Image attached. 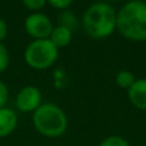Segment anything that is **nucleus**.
I'll use <instances>...</instances> for the list:
<instances>
[{
	"label": "nucleus",
	"mask_w": 146,
	"mask_h": 146,
	"mask_svg": "<svg viewBox=\"0 0 146 146\" xmlns=\"http://www.w3.org/2000/svg\"><path fill=\"white\" fill-rule=\"evenodd\" d=\"M59 49L49 38L33 40L25 50V62L31 68L42 71L48 69L58 60Z\"/></svg>",
	"instance_id": "20e7f679"
},
{
	"label": "nucleus",
	"mask_w": 146,
	"mask_h": 146,
	"mask_svg": "<svg viewBox=\"0 0 146 146\" xmlns=\"http://www.w3.org/2000/svg\"><path fill=\"white\" fill-rule=\"evenodd\" d=\"M73 1H74V0H48V3L51 7L55 8V9H60V10H64V9H67V8H69Z\"/></svg>",
	"instance_id": "4468645a"
},
{
	"label": "nucleus",
	"mask_w": 146,
	"mask_h": 146,
	"mask_svg": "<svg viewBox=\"0 0 146 146\" xmlns=\"http://www.w3.org/2000/svg\"><path fill=\"white\" fill-rule=\"evenodd\" d=\"M18 124V117L14 110L9 108L0 109V139L9 136L13 133Z\"/></svg>",
	"instance_id": "6e6552de"
},
{
	"label": "nucleus",
	"mask_w": 146,
	"mask_h": 146,
	"mask_svg": "<svg viewBox=\"0 0 146 146\" xmlns=\"http://www.w3.org/2000/svg\"><path fill=\"white\" fill-rule=\"evenodd\" d=\"M131 104L139 110H146V78H139L127 90Z\"/></svg>",
	"instance_id": "0eeeda50"
},
{
	"label": "nucleus",
	"mask_w": 146,
	"mask_h": 146,
	"mask_svg": "<svg viewBox=\"0 0 146 146\" xmlns=\"http://www.w3.org/2000/svg\"><path fill=\"white\" fill-rule=\"evenodd\" d=\"M42 95L36 86H25L15 98V106L22 113H33L41 105Z\"/></svg>",
	"instance_id": "423d86ee"
},
{
	"label": "nucleus",
	"mask_w": 146,
	"mask_h": 146,
	"mask_svg": "<svg viewBox=\"0 0 146 146\" xmlns=\"http://www.w3.org/2000/svg\"><path fill=\"white\" fill-rule=\"evenodd\" d=\"M117 30L129 41H146V3L142 0L126 3L117 12Z\"/></svg>",
	"instance_id": "f03ea898"
},
{
	"label": "nucleus",
	"mask_w": 146,
	"mask_h": 146,
	"mask_svg": "<svg viewBox=\"0 0 146 146\" xmlns=\"http://www.w3.org/2000/svg\"><path fill=\"white\" fill-rule=\"evenodd\" d=\"M72 37H73V33H72L71 28L67 27V26L59 25V26H56V27L53 28L49 40H50L58 49H62V48H66V46H68L69 44H71Z\"/></svg>",
	"instance_id": "1a4fd4ad"
},
{
	"label": "nucleus",
	"mask_w": 146,
	"mask_h": 146,
	"mask_svg": "<svg viewBox=\"0 0 146 146\" xmlns=\"http://www.w3.org/2000/svg\"><path fill=\"white\" fill-rule=\"evenodd\" d=\"M8 99H9V91H8V87L3 81H0V109L4 108V105L7 104Z\"/></svg>",
	"instance_id": "2eb2a0df"
},
{
	"label": "nucleus",
	"mask_w": 146,
	"mask_h": 146,
	"mask_svg": "<svg viewBox=\"0 0 146 146\" xmlns=\"http://www.w3.org/2000/svg\"><path fill=\"white\" fill-rule=\"evenodd\" d=\"M99 146H131V145H129L128 140L124 139L123 136L110 135V136L105 137V139L99 144Z\"/></svg>",
	"instance_id": "9b49d317"
},
{
	"label": "nucleus",
	"mask_w": 146,
	"mask_h": 146,
	"mask_svg": "<svg viewBox=\"0 0 146 146\" xmlns=\"http://www.w3.org/2000/svg\"><path fill=\"white\" fill-rule=\"evenodd\" d=\"M108 1H121V0H108Z\"/></svg>",
	"instance_id": "f3484780"
},
{
	"label": "nucleus",
	"mask_w": 146,
	"mask_h": 146,
	"mask_svg": "<svg viewBox=\"0 0 146 146\" xmlns=\"http://www.w3.org/2000/svg\"><path fill=\"white\" fill-rule=\"evenodd\" d=\"M135 81H136L135 74L131 71H127V69H122L115 76V83L123 90H128L135 83Z\"/></svg>",
	"instance_id": "9d476101"
},
{
	"label": "nucleus",
	"mask_w": 146,
	"mask_h": 146,
	"mask_svg": "<svg viewBox=\"0 0 146 146\" xmlns=\"http://www.w3.org/2000/svg\"><path fill=\"white\" fill-rule=\"evenodd\" d=\"M7 35H8V25L3 18H0V42H3L5 40Z\"/></svg>",
	"instance_id": "dca6fc26"
},
{
	"label": "nucleus",
	"mask_w": 146,
	"mask_h": 146,
	"mask_svg": "<svg viewBox=\"0 0 146 146\" xmlns=\"http://www.w3.org/2000/svg\"><path fill=\"white\" fill-rule=\"evenodd\" d=\"M54 26L46 14L36 12L30 14L25 21V30L35 40H45L50 37Z\"/></svg>",
	"instance_id": "39448f33"
},
{
	"label": "nucleus",
	"mask_w": 146,
	"mask_h": 146,
	"mask_svg": "<svg viewBox=\"0 0 146 146\" xmlns=\"http://www.w3.org/2000/svg\"><path fill=\"white\" fill-rule=\"evenodd\" d=\"M9 66V51L3 42H0V73L4 72Z\"/></svg>",
	"instance_id": "ddd939ff"
},
{
	"label": "nucleus",
	"mask_w": 146,
	"mask_h": 146,
	"mask_svg": "<svg viewBox=\"0 0 146 146\" xmlns=\"http://www.w3.org/2000/svg\"><path fill=\"white\" fill-rule=\"evenodd\" d=\"M35 129L49 139H58L68 128V118L60 106L53 103L41 104L32 115Z\"/></svg>",
	"instance_id": "7ed1b4c3"
},
{
	"label": "nucleus",
	"mask_w": 146,
	"mask_h": 146,
	"mask_svg": "<svg viewBox=\"0 0 146 146\" xmlns=\"http://www.w3.org/2000/svg\"><path fill=\"white\" fill-rule=\"evenodd\" d=\"M22 3L28 10L36 13L45 7L48 0H22Z\"/></svg>",
	"instance_id": "f8f14e48"
},
{
	"label": "nucleus",
	"mask_w": 146,
	"mask_h": 146,
	"mask_svg": "<svg viewBox=\"0 0 146 146\" xmlns=\"http://www.w3.org/2000/svg\"><path fill=\"white\" fill-rule=\"evenodd\" d=\"M81 25L88 37L104 40L117 30V12L108 3H94L85 10Z\"/></svg>",
	"instance_id": "f257e3e1"
}]
</instances>
